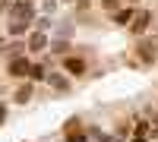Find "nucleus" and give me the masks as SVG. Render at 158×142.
<instances>
[{"mask_svg": "<svg viewBox=\"0 0 158 142\" xmlns=\"http://www.w3.org/2000/svg\"><path fill=\"white\" fill-rule=\"evenodd\" d=\"M29 67H32V60H25V57H13L10 67H6V73H10V76H29Z\"/></svg>", "mask_w": 158, "mask_h": 142, "instance_id": "nucleus-1", "label": "nucleus"}, {"mask_svg": "<svg viewBox=\"0 0 158 142\" xmlns=\"http://www.w3.org/2000/svg\"><path fill=\"white\" fill-rule=\"evenodd\" d=\"M63 70H67L70 76H82V73H85V60L76 57V54H73V57H63Z\"/></svg>", "mask_w": 158, "mask_h": 142, "instance_id": "nucleus-2", "label": "nucleus"}, {"mask_svg": "<svg viewBox=\"0 0 158 142\" xmlns=\"http://www.w3.org/2000/svg\"><path fill=\"white\" fill-rule=\"evenodd\" d=\"M13 19L32 22V19H35V6H32V3H16V6H13Z\"/></svg>", "mask_w": 158, "mask_h": 142, "instance_id": "nucleus-3", "label": "nucleus"}, {"mask_svg": "<svg viewBox=\"0 0 158 142\" xmlns=\"http://www.w3.org/2000/svg\"><path fill=\"white\" fill-rule=\"evenodd\" d=\"M48 47V35L44 32H32V38H29V51H44Z\"/></svg>", "mask_w": 158, "mask_h": 142, "instance_id": "nucleus-4", "label": "nucleus"}, {"mask_svg": "<svg viewBox=\"0 0 158 142\" xmlns=\"http://www.w3.org/2000/svg\"><path fill=\"white\" fill-rule=\"evenodd\" d=\"M146 25H149V13H139L136 22H133V32H136V35H142V32H146Z\"/></svg>", "mask_w": 158, "mask_h": 142, "instance_id": "nucleus-5", "label": "nucleus"}, {"mask_svg": "<svg viewBox=\"0 0 158 142\" xmlns=\"http://www.w3.org/2000/svg\"><path fill=\"white\" fill-rule=\"evenodd\" d=\"M25 29H29V22H25V19H13V22H10V35H22Z\"/></svg>", "mask_w": 158, "mask_h": 142, "instance_id": "nucleus-6", "label": "nucleus"}, {"mask_svg": "<svg viewBox=\"0 0 158 142\" xmlns=\"http://www.w3.org/2000/svg\"><path fill=\"white\" fill-rule=\"evenodd\" d=\"M29 98H32V85L25 82V85L19 88V92H16V101H19V104H25V101H29Z\"/></svg>", "mask_w": 158, "mask_h": 142, "instance_id": "nucleus-7", "label": "nucleus"}, {"mask_svg": "<svg viewBox=\"0 0 158 142\" xmlns=\"http://www.w3.org/2000/svg\"><path fill=\"white\" fill-rule=\"evenodd\" d=\"M29 76H32V79H44V67H41V63H32V67H29Z\"/></svg>", "mask_w": 158, "mask_h": 142, "instance_id": "nucleus-8", "label": "nucleus"}, {"mask_svg": "<svg viewBox=\"0 0 158 142\" xmlns=\"http://www.w3.org/2000/svg\"><path fill=\"white\" fill-rule=\"evenodd\" d=\"M139 57L146 60V63H152V60H155V51H152L149 44H142V47H139Z\"/></svg>", "mask_w": 158, "mask_h": 142, "instance_id": "nucleus-9", "label": "nucleus"}, {"mask_svg": "<svg viewBox=\"0 0 158 142\" xmlns=\"http://www.w3.org/2000/svg\"><path fill=\"white\" fill-rule=\"evenodd\" d=\"M51 85L54 88H67V79H63V76H51Z\"/></svg>", "mask_w": 158, "mask_h": 142, "instance_id": "nucleus-10", "label": "nucleus"}, {"mask_svg": "<svg viewBox=\"0 0 158 142\" xmlns=\"http://www.w3.org/2000/svg\"><path fill=\"white\" fill-rule=\"evenodd\" d=\"M130 16H133V10H127V13H117V16H114V19H117V22H127Z\"/></svg>", "mask_w": 158, "mask_h": 142, "instance_id": "nucleus-11", "label": "nucleus"}, {"mask_svg": "<svg viewBox=\"0 0 158 142\" xmlns=\"http://www.w3.org/2000/svg\"><path fill=\"white\" fill-rule=\"evenodd\" d=\"M67 142H85V136H79V133H76V136H70Z\"/></svg>", "mask_w": 158, "mask_h": 142, "instance_id": "nucleus-12", "label": "nucleus"}, {"mask_svg": "<svg viewBox=\"0 0 158 142\" xmlns=\"http://www.w3.org/2000/svg\"><path fill=\"white\" fill-rule=\"evenodd\" d=\"M3 120H6V108L0 104V126H3Z\"/></svg>", "mask_w": 158, "mask_h": 142, "instance_id": "nucleus-13", "label": "nucleus"}, {"mask_svg": "<svg viewBox=\"0 0 158 142\" xmlns=\"http://www.w3.org/2000/svg\"><path fill=\"white\" fill-rule=\"evenodd\" d=\"M3 3H6V0H0V10H3Z\"/></svg>", "mask_w": 158, "mask_h": 142, "instance_id": "nucleus-14", "label": "nucleus"}, {"mask_svg": "<svg viewBox=\"0 0 158 142\" xmlns=\"http://www.w3.org/2000/svg\"><path fill=\"white\" fill-rule=\"evenodd\" d=\"M0 51H3V38H0Z\"/></svg>", "mask_w": 158, "mask_h": 142, "instance_id": "nucleus-15", "label": "nucleus"}, {"mask_svg": "<svg viewBox=\"0 0 158 142\" xmlns=\"http://www.w3.org/2000/svg\"><path fill=\"white\" fill-rule=\"evenodd\" d=\"M130 3H136V0H130Z\"/></svg>", "mask_w": 158, "mask_h": 142, "instance_id": "nucleus-16", "label": "nucleus"}]
</instances>
